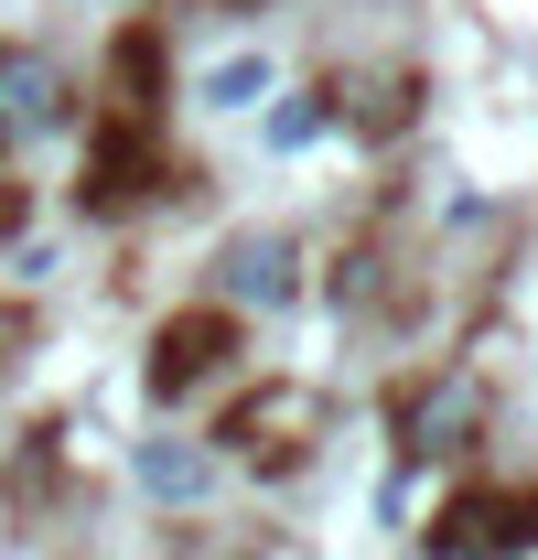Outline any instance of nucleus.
<instances>
[{"instance_id":"20e7f679","label":"nucleus","mask_w":538,"mask_h":560,"mask_svg":"<svg viewBox=\"0 0 538 560\" xmlns=\"http://www.w3.org/2000/svg\"><path fill=\"white\" fill-rule=\"evenodd\" d=\"M130 475H140L151 506H204V495H215V453H204V442H173V431H151V442L130 453Z\"/></svg>"},{"instance_id":"0eeeda50","label":"nucleus","mask_w":538,"mask_h":560,"mask_svg":"<svg viewBox=\"0 0 538 560\" xmlns=\"http://www.w3.org/2000/svg\"><path fill=\"white\" fill-rule=\"evenodd\" d=\"M195 97H204V108H259V97H269V55H226V66H204Z\"/></svg>"},{"instance_id":"39448f33","label":"nucleus","mask_w":538,"mask_h":560,"mask_svg":"<svg viewBox=\"0 0 538 560\" xmlns=\"http://www.w3.org/2000/svg\"><path fill=\"white\" fill-rule=\"evenodd\" d=\"M226 346H237V335H226V313H184V324H162V346H151V399H184Z\"/></svg>"},{"instance_id":"7ed1b4c3","label":"nucleus","mask_w":538,"mask_h":560,"mask_svg":"<svg viewBox=\"0 0 538 560\" xmlns=\"http://www.w3.org/2000/svg\"><path fill=\"white\" fill-rule=\"evenodd\" d=\"M75 108L66 66L44 55V44H0V151H22V140H55Z\"/></svg>"},{"instance_id":"f257e3e1","label":"nucleus","mask_w":538,"mask_h":560,"mask_svg":"<svg viewBox=\"0 0 538 560\" xmlns=\"http://www.w3.org/2000/svg\"><path fill=\"white\" fill-rule=\"evenodd\" d=\"M473 431H484V377L473 366H442L399 399V464H453Z\"/></svg>"},{"instance_id":"f03ea898","label":"nucleus","mask_w":538,"mask_h":560,"mask_svg":"<svg viewBox=\"0 0 538 560\" xmlns=\"http://www.w3.org/2000/svg\"><path fill=\"white\" fill-rule=\"evenodd\" d=\"M291 291H302V237L248 226V237L215 248V313H280Z\"/></svg>"},{"instance_id":"423d86ee","label":"nucleus","mask_w":538,"mask_h":560,"mask_svg":"<svg viewBox=\"0 0 538 560\" xmlns=\"http://www.w3.org/2000/svg\"><path fill=\"white\" fill-rule=\"evenodd\" d=\"M324 130H335V86H291V97L269 108V151H313Z\"/></svg>"}]
</instances>
